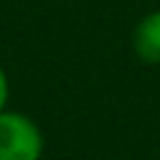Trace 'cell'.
Instances as JSON below:
<instances>
[{
  "mask_svg": "<svg viewBox=\"0 0 160 160\" xmlns=\"http://www.w3.org/2000/svg\"><path fill=\"white\" fill-rule=\"evenodd\" d=\"M42 132L22 112H0V160H40Z\"/></svg>",
  "mask_w": 160,
  "mask_h": 160,
  "instance_id": "cell-1",
  "label": "cell"
},
{
  "mask_svg": "<svg viewBox=\"0 0 160 160\" xmlns=\"http://www.w3.org/2000/svg\"><path fill=\"white\" fill-rule=\"evenodd\" d=\"M132 50L148 65H160V10L148 12L132 30Z\"/></svg>",
  "mask_w": 160,
  "mask_h": 160,
  "instance_id": "cell-2",
  "label": "cell"
},
{
  "mask_svg": "<svg viewBox=\"0 0 160 160\" xmlns=\"http://www.w3.org/2000/svg\"><path fill=\"white\" fill-rule=\"evenodd\" d=\"M8 95H10L8 75H5V70L0 68V112H2V110H5V105H8Z\"/></svg>",
  "mask_w": 160,
  "mask_h": 160,
  "instance_id": "cell-3",
  "label": "cell"
}]
</instances>
